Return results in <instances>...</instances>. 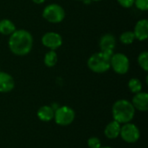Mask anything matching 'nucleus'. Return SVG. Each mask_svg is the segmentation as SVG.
I'll return each mask as SVG.
<instances>
[{"label":"nucleus","instance_id":"nucleus-1","mask_svg":"<svg viewBox=\"0 0 148 148\" xmlns=\"http://www.w3.org/2000/svg\"><path fill=\"white\" fill-rule=\"evenodd\" d=\"M33 45L31 34L24 29L15 30L10 36L9 48L16 56H25L29 53Z\"/></svg>","mask_w":148,"mask_h":148},{"label":"nucleus","instance_id":"nucleus-2","mask_svg":"<svg viewBox=\"0 0 148 148\" xmlns=\"http://www.w3.org/2000/svg\"><path fill=\"white\" fill-rule=\"evenodd\" d=\"M113 118L115 121L120 124H126L130 121L134 117L135 108H134L132 102L127 100H118L114 102L112 108Z\"/></svg>","mask_w":148,"mask_h":148},{"label":"nucleus","instance_id":"nucleus-3","mask_svg":"<svg viewBox=\"0 0 148 148\" xmlns=\"http://www.w3.org/2000/svg\"><path fill=\"white\" fill-rule=\"evenodd\" d=\"M111 56L112 55L102 51L95 53L89 57L88 61V66L89 69L95 73H104L111 68Z\"/></svg>","mask_w":148,"mask_h":148},{"label":"nucleus","instance_id":"nucleus-4","mask_svg":"<svg viewBox=\"0 0 148 148\" xmlns=\"http://www.w3.org/2000/svg\"><path fill=\"white\" fill-rule=\"evenodd\" d=\"M42 16L49 23H58L64 19L65 11L63 8L59 4L51 3L44 8L42 12Z\"/></svg>","mask_w":148,"mask_h":148},{"label":"nucleus","instance_id":"nucleus-5","mask_svg":"<svg viewBox=\"0 0 148 148\" xmlns=\"http://www.w3.org/2000/svg\"><path fill=\"white\" fill-rule=\"evenodd\" d=\"M75 117V111L68 107V106H62L58 108L54 114V119L57 125L59 126H69L70 125Z\"/></svg>","mask_w":148,"mask_h":148},{"label":"nucleus","instance_id":"nucleus-6","mask_svg":"<svg viewBox=\"0 0 148 148\" xmlns=\"http://www.w3.org/2000/svg\"><path fill=\"white\" fill-rule=\"evenodd\" d=\"M110 66L117 74L124 75L127 73V71L129 70V66H130L129 59L126 55L122 53H117L112 55Z\"/></svg>","mask_w":148,"mask_h":148},{"label":"nucleus","instance_id":"nucleus-7","mask_svg":"<svg viewBox=\"0 0 148 148\" xmlns=\"http://www.w3.org/2000/svg\"><path fill=\"white\" fill-rule=\"evenodd\" d=\"M120 135L121 139L127 143H135L139 140L140 133L138 127L133 123H126L121 127Z\"/></svg>","mask_w":148,"mask_h":148},{"label":"nucleus","instance_id":"nucleus-8","mask_svg":"<svg viewBox=\"0 0 148 148\" xmlns=\"http://www.w3.org/2000/svg\"><path fill=\"white\" fill-rule=\"evenodd\" d=\"M42 43L50 49L51 50H55L58 49L62 43V36L56 32H48L44 34L42 37Z\"/></svg>","mask_w":148,"mask_h":148},{"label":"nucleus","instance_id":"nucleus-9","mask_svg":"<svg viewBox=\"0 0 148 148\" xmlns=\"http://www.w3.org/2000/svg\"><path fill=\"white\" fill-rule=\"evenodd\" d=\"M99 45L102 52H105L109 55H113V51L116 45V41L113 35L105 34L101 37Z\"/></svg>","mask_w":148,"mask_h":148},{"label":"nucleus","instance_id":"nucleus-10","mask_svg":"<svg viewBox=\"0 0 148 148\" xmlns=\"http://www.w3.org/2000/svg\"><path fill=\"white\" fill-rule=\"evenodd\" d=\"M134 108L139 111L146 112L148 110V95L146 92H139L135 94L132 100Z\"/></svg>","mask_w":148,"mask_h":148},{"label":"nucleus","instance_id":"nucleus-11","mask_svg":"<svg viewBox=\"0 0 148 148\" xmlns=\"http://www.w3.org/2000/svg\"><path fill=\"white\" fill-rule=\"evenodd\" d=\"M15 87L13 77L5 72L0 71V93L10 92Z\"/></svg>","mask_w":148,"mask_h":148},{"label":"nucleus","instance_id":"nucleus-12","mask_svg":"<svg viewBox=\"0 0 148 148\" xmlns=\"http://www.w3.org/2000/svg\"><path fill=\"white\" fill-rule=\"evenodd\" d=\"M135 38L140 41H144L148 37V21L147 19H141L137 22L134 31Z\"/></svg>","mask_w":148,"mask_h":148},{"label":"nucleus","instance_id":"nucleus-13","mask_svg":"<svg viewBox=\"0 0 148 148\" xmlns=\"http://www.w3.org/2000/svg\"><path fill=\"white\" fill-rule=\"evenodd\" d=\"M121 127V124L114 120L113 121L109 122L106 126V127L104 129V134L107 138H108L110 140L116 139L120 136Z\"/></svg>","mask_w":148,"mask_h":148},{"label":"nucleus","instance_id":"nucleus-14","mask_svg":"<svg viewBox=\"0 0 148 148\" xmlns=\"http://www.w3.org/2000/svg\"><path fill=\"white\" fill-rule=\"evenodd\" d=\"M54 114L55 110L53 109V108L47 105L41 107L37 111V116L39 120L44 122L50 121L52 119H54Z\"/></svg>","mask_w":148,"mask_h":148},{"label":"nucleus","instance_id":"nucleus-15","mask_svg":"<svg viewBox=\"0 0 148 148\" xmlns=\"http://www.w3.org/2000/svg\"><path fill=\"white\" fill-rule=\"evenodd\" d=\"M16 30L15 24L9 19L0 20V33L3 35H11Z\"/></svg>","mask_w":148,"mask_h":148},{"label":"nucleus","instance_id":"nucleus-16","mask_svg":"<svg viewBox=\"0 0 148 148\" xmlns=\"http://www.w3.org/2000/svg\"><path fill=\"white\" fill-rule=\"evenodd\" d=\"M57 59L56 52L55 50H50L44 56V64L49 68L54 67L57 62Z\"/></svg>","mask_w":148,"mask_h":148},{"label":"nucleus","instance_id":"nucleus-17","mask_svg":"<svg viewBox=\"0 0 148 148\" xmlns=\"http://www.w3.org/2000/svg\"><path fill=\"white\" fill-rule=\"evenodd\" d=\"M128 88L130 91L134 94H137L139 92H141L142 90V83L137 78H132L128 82Z\"/></svg>","mask_w":148,"mask_h":148},{"label":"nucleus","instance_id":"nucleus-18","mask_svg":"<svg viewBox=\"0 0 148 148\" xmlns=\"http://www.w3.org/2000/svg\"><path fill=\"white\" fill-rule=\"evenodd\" d=\"M121 42L124 44H131L134 42L135 36L133 31H126L121 35Z\"/></svg>","mask_w":148,"mask_h":148},{"label":"nucleus","instance_id":"nucleus-19","mask_svg":"<svg viewBox=\"0 0 148 148\" xmlns=\"http://www.w3.org/2000/svg\"><path fill=\"white\" fill-rule=\"evenodd\" d=\"M138 62L139 65L141 67L142 69L145 71L148 70V53L147 51L141 52L138 57Z\"/></svg>","mask_w":148,"mask_h":148},{"label":"nucleus","instance_id":"nucleus-20","mask_svg":"<svg viewBox=\"0 0 148 148\" xmlns=\"http://www.w3.org/2000/svg\"><path fill=\"white\" fill-rule=\"evenodd\" d=\"M88 147L89 148H100L101 147L100 139L97 137H90L88 140Z\"/></svg>","mask_w":148,"mask_h":148},{"label":"nucleus","instance_id":"nucleus-21","mask_svg":"<svg viewBox=\"0 0 148 148\" xmlns=\"http://www.w3.org/2000/svg\"><path fill=\"white\" fill-rule=\"evenodd\" d=\"M136 7L140 10H147L148 0H134Z\"/></svg>","mask_w":148,"mask_h":148},{"label":"nucleus","instance_id":"nucleus-22","mask_svg":"<svg viewBox=\"0 0 148 148\" xmlns=\"http://www.w3.org/2000/svg\"><path fill=\"white\" fill-rule=\"evenodd\" d=\"M117 1L124 8H130L134 4V0H117Z\"/></svg>","mask_w":148,"mask_h":148},{"label":"nucleus","instance_id":"nucleus-23","mask_svg":"<svg viewBox=\"0 0 148 148\" xmlns=\"http://www.w3.org/2000/svg\"><path fill=\"white\" fill-rule=\"evenodd\" d=\"M34 3H37V4H40V3H42L45 0H32Z\"/></svg>","mask_w":148,"mask_h":148},{"label":"nucleus","instance_id":"nucleus-24","mask_svg":"<svg viewBox=\"0 0 148 148\" xmlns=\"http://www.w3.org/2000/svg\"><path fill=\"white\" fill-rule=\"evenodd\" d=\"M100 148H112L111 147H101Z\"/></svg>","mask_w":148,"mask_h":148},{"label":"nucleus","instance_id":"nucleus-25","mask_svg":"<svg viewBox=\"0 0 148 148\" xmlns=\"http://www.w3.org/2000/svg\"><path fill=\"white\" fill-rule=\"evenodd\" d=\"M91 1H95V2H99V1H101V0H91Z\"/></svg>","mask_w":148,"mask_h":148},{"label":"nucleus","instance_id":"nucleus-26","mask_svg":"<svg viewBox=\"0 0 148 148\" xmlns=\"http://www.w3.org/2000/svg\"><path fill=\"white\" fill-rule=\"evenodd\" d=\"M76 1H82V2H83L84 0H76Z\"/></svg>","mask_w":148,"mask_h":148}]
</instances>
